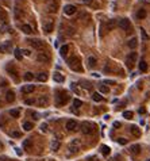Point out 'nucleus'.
I'll use <instances>...</instances> for the list:
<instances>
[{
	"label": "nucleus",
	"instance_id": "nucleus-44",
	"mask_svg": "<svg viewBox=\"0 0 150 161\" xmlns=\"http://www.w3.org/2000/svg\"><path fill=\"white\" fill-rule=\"evenodd\" d=\"M141 33H142V37H143V39H147V35H146V33H145V30H143V28H141Z\"/></svg>",
	"mask_w": 150,
	"mask_h": 161
},
{
	"label": "nucleus",
	"instance_id": "nucleus-35",
	"mask_svg": "<svg viewBox=\"0 0 150 161\" xmlns=\"http://www.w3.org/2000/svg\"><path fill=\"white\" fill-rule=\"evenodd\" d=\"M81 104H82V102L80 99H75L73 100V106L76 107V108H79V107H81Z\"/></svg>",
	"mask_w": 150,
	"mask_h": 161
},
{
	"label": "nucleus",
	"instance_id": "nucleus-12",
	"mask_svg": "<svg viewBox=\"0 0 150 161\" xmlns=\"http://www.w3.org/2000/svg\"><path fill=\"white\" fill-rule=\"evenodd\" d=\"M53 79H54V81H57V83H62L65 80V77L61 75L60 72H54V75H53Z\"/></svg>",
	"mask_w": 150,
	"mask_h": 161
},
{
	"label": "nucleus",
	"instance_id": "nucleus-43",
	"mask_svg": "<svg viewBox=\"0 0 150 161\" xmlns=\"http://www.w3.org/2000/svg\"><path fill=\"white\" fill-rule=\"evenodd\" d=\"M12 137L19 138V137H20V133H19V131H14V133H12Z\"/></svg>",
	"mask_w": 150,
	"mask_h": 161
},
{
	"label": "nucleus",
	"instance_id": "nucleus-19",
	"mask_svg": "<svg viewBox=\"0 0 150 161\" xmlns=\"http://www.w3.org/2000/svg\"><path fill=\"white\" fill-rule=\"evenodd\" d=\"M6 98H7L8 102H14L15 100V93L12 92V91H8V92L6 93Z\"/></svg>",
	"mask_w": 150,
	"mask_h": 161
},
{
	"label": "nucleus",
	"instance_id": "nucleus-46",
	"mask_svg": "<svg viewBox=\"0 0 150 161\" xmlns=\"http://www.w3.org/2000/svg\"><path fill=\"white\" fill-rule=\"evenodd\" d=\"M26 104H28V106L34 104V100H33V99H27V100H26Z\"/></svg>",
	"mask_w": 150,
	"mask_h": 161
},
{
	"label": "nucleus",
	"instance_id": "nucleus-40",
	"mask_svg": "<svg viewBox=\"0 0 150 161\" xmlns=\"http://www.w3.org/2000/svg\"><path fill=\"white\" fill-rule=\"evenodd\" d=\"M38 102H39V104H48V99L46 98H39Z\"/></svg>",
	"mask_w": 150,
	"mask_h": 161
},
{
	"label": "nucleus",
	"instance_id": "nucleus-31",
	"mask_svg": "<svg viewBox=\"0 0 150 161\" xmlns=\"http://www.w3.org/2000/svg\"><path fill=\"white\" fill-rule=\"evenodd\" d=\"M109 150H111V149H109L108 146H106V145H103V146H102V153L104 154V156H108Z\"/></svg>",
	"mask_w": 150,
	"mask_h": 161
},
{
	"label": "nucleus",
	"instance_id": "nucleus-47",
	"mask_svg": "<svg viewBox=\"0 0 150 161\" xmlns=\"http://www.w3.org/2000/svg\"><path fill=\"white\" fill-rule=\"evenodd\" d=\"M104 84H115V81H114V80H106Z\"/></svg>",
	"mask_w": 150,
	"mask_h": 161
},
{
	"label": "nucleus",
	"instance_id": "nucleus-29",
	"mask_svg": "<svg viewBox=\"0 0 150 161\" xmlns=\"http://www.w3.org/2000/svg\"><path fill=\"white\" fill-rule=\"evenodd\" d=\"M24 80H27V81H31V80L34 79V75H33V73L31 72H27V73H24Z\"/></svg>",
	"mask_w": 150,
	"mask_h": 161
},
{
	"label": "nucleus",
	"instance_id": "nucleus-17",
	"mask_svg": "<svg viewBox=\"0 0 150 161\" xmlns=\"http://www.w3.org/2000/svg\"><path fill=\"white\" fill-rule=\"evenodd\" d=\"M10 51V43L0 45V53H8Z\"/></svg>",
	"mask_w": 150,
	"mask_h": 161
},
{
	"label": "nucleus",
	"instance_id": "nucleus-1",
	"mask_svg": "<svg viewBox=\"0 0 150 161\" xmlns=\"http://www.w3.org/2000/svg\"><path fill=\"white\" fill-rule=\"evenodd\" d=\"M68 65L70 66L73 70H81V65H80V60L77 57H70L68 60Z\"/></svg>",
	"mask_w": 150,
	"mask_h": 161
},
{
	"label": "nucleus",
	"instance_id": "nucleus-48",
	"mask_svg": "<svg viewBox=\"0 0 150 161\" xmlns=\"http://www.w3.org/2000/svg\"><path fill=\"white\" fill-rule=\"evenodd\" d=\"M114 127H120V123L119 122H114Z\"/></svg>",
	"mask_w": 150,
	"mask_h": 161
},
{
	"label": "nucleus",
	"instance_id": "nucleus-3",
	"mask_svg": "<svg viewBox=\"0 0 150 161\" xmlns=\"http://www.w3.org/2000/svg\"><path fill=\"white\" fill-rule=\"evenodd\" d=\"M136 57H138V54H136L135 51H133V53H130L129 56H127V58H126V64L129 68H133L134 64H135L136 61Z\"/></svg>",
	"mask_w": 150,
	"mask_h": 161
},
{
	"label": "nucleus",
	"instance_id": "nucleus-9",
	"mask_svg": "<svg viewBox=\"0 0 150 161\" xmlns=\"http://www.w3.org/2000/svg\"><path fill=\"white\" fill-rule=\"evenodd\" d=\"M64 12L66 15H73V14H76V7L75 6H72V4H68V6H65Z\"/></svg>",
	"mask_w": 150,
	"mask_h": 161
},
{
	"label": "nucleus",
	"instance_id": "nucleus-13",
	"mask_svg": "<svg viewBox=\"0 0 150 161\" xmlns=\"http://www.w3.org/2000/svg\"><path fill=\"white\" fill-rule=\"evenodd\" d=\"M68 51H69V46H68V45H64V46L60 48V54H61L62 57H65V56L68 54Z\"/></svg>",
	"mask_w": 150,
	"mask_h": 161
},
{
	"label": "nucleus",
	"instance_id": "nucleus-27",
	"mask_svg": "<svg viewBox=\"0 0 150 161\" xmlns=\"http://www.w3.org/2000/svg\"><path fill=\"white\" fill-rule=\"evenodd\" d=\"M96 58L95 57H88V65L91 66V68H93V66H96Z\"/></svg>",
	"mask_w": 150,
	"mask_h": 161
},
{
	"label": "nucleus",
	"instance_id": "nucleus-24",
	"mask_svg": "<svg viewBox=\"0 0 150 161\" xmlns=\"http://www.w3.org/2000/svg\"><path fill=\"white\" fill-rule=\"evenodd\" d=\"M92 99L95 100V102H102V100H103V96L100 95V93L95 92V93H92Z\"/></svg>",
	"mask_w": 150,
	"mask_h": 161
},
{
	"label": "nucleus",
	"instance_id": "nucleus-15",
	"mask_svg": "<svg viewBox=\"0 0 150 161\" xmlns=\"http://www.w3.org/2000/svg\"><path fill=\"white\" fill-rule=\"evenodd\" d=\"M22 31H23L24 34H31V33H33V28H31V26H28V24H23V26H22Z\"/></svg>",
	"mask_w": 150,
	"mask_h": 161
},
{
	"label": "nucleus",
	"instance_id": "nucleus-28",
	"mask_svg": "<svg viewBox=\"0 0 150 161\" xmlns=\"http://www.w3.org/2000/svg\"><path fill=\"white\" fill-rule=\"evenodd\" d=\"M7 70H8V72H11V73H12V75H14L15 77L18 76V70L14 68V65H8V66H7Z\"/></svg>",
	"mask_w": 150,
	"mask_h": 161
},
{
	"label": "nucleus",
	"instance_id": "nucleus-39",
	"mask_svg": "<svg viewBox=\"0 0 150 161\" xmlns=\"http://www.w3.org/2000/svg\"><path fill=\"white\" fill-rule=\"evenodd\" d=\"M7 30H8V26H7L6 23H4L3 26H1V27H0V33H6Z\"/></svg>",
	"mask_w": 150,
	"mask_h": 161
},
{
	"label": "nucleus",
	"instance_id": "nucleus-18",
	"mask_svg": "<svg viewBox=\"0 0 150 161\" xmlns=\"http://www.w3.org/2000/svg\"><path fill=\"white\" fill-rule=\"evenodd\" d=\"M136 45H138V41H136V38H131L129 41V48L130 49H135Z\"/></svg>",
	"mask_w": 150,
	"mask_h": 161
},
{
	"label": "nucleus",
	"instance_id": "nucleus-49",
	"mask_svg": "<svg viewBox=\"0 0 150 161\" xmlns=\"http://www.w3.org/2000/svg\"><path fill=\"white\" fill-rule=\"evenodd\" d=\"M82 3H85V4H89V3H91V0H82Z\"/></svg>",
	"mask_w": 150,
	"mask_h": 161
},
{
	"label": "nucleus",
	"instance_id": "nucleus-4",
	"mask_svg": "<svg viewBox=\"0 0 150 161\" xmlns=\"http://www.w3.org/2000/svg\"><path fill=\"white\" fill-rule=\"evenodd\" d=\"M55 100H57V104H65V103L69 100V96L68 93H65V92H58V95L55 96Z\"/></svg>",
	"mask_w": 150,
	"mask_h": 161
},
{
	"label": "nucleus",
	"instance_id": "nucleus-50",
	"mask_svg": "<svg viewBox=\"0 0 150 161\" xmlns=\"http://www.w3.org/2000/svg\"><path fill=\"white\" fill-rule=\"evenodd\" d=\"M147 161H150V160H147Z\"/></svg>",
	"mask_w": 150,
	"mask_h": 161
},
{
	"label": "nucleus",
	"instance_id": "nucleus-14",
	"mask_svg": "<svg viewBox=\"0 0 150 161\" xmlns=\"http://www.w3.org/2000/svg\"><path fill=\"white\" fill-rule=\"evenodd\" d=\"M139 150H141L139 145H131V146H130V152H131L133 154H138V153H139Z\"/></svg>",
	"mask_w": 150,
	"mask_h": 161
},
{
	"label": "nucleus",
	"instance_id": "nucleus-5",
	"mask_svg": "<svg viewBox=\"0 0 150 161\" xmlns=\"http://www.w3.org/2000/svg\"><path fill=\"white\" fill-rule=\"evenodd\" d=\"M81 131L84 134H92L93 133V125L92 123H89V122H84V123L81 125Z\"/></svg>",
	"mask_w": 150,
	"mask_h": 161
},
{
	"label": "nucleus",
	"instance_id": "nucleus-25",
	"mask_svg": "<svg viewBox=\"0 0 150 161\" xmlns=\"http://www.w3.org/2000/svg\"><path fill=\"white\" fill-rule=\"evenodd\" d=\"M115 26H116V22L115 21H108V23H107V30L111 31L112 28H115Z\"/></svg>",
	"mask_w": 150,
	"mask_h": 161
},
{
	"label": "nucleus",
	"instance_id": "nucleus-34",
	"mask_svg": "<svg viewBox=\"0 0 150 161\" xmlns=\"http://www.w3.org/2000/svg\"><path fill=\"white\" fill-rule=\"evenodd\" d=\"M58 149H60V142L54 141V142L51 144V150H58Z\"/></svg>",
	"mask_w": 150,
	"mask_h": 161
},
{
	"label": "nucleus",
	"instance_id": "nucleus-38",
	"mask_svg": "<svg viewBox=\"0 0 150 161\" xmlns=\"http://www.w3.org/2000/svg\"><path fill=\"white\" fill-rule=\"evenodd\" d=\"M23 147L24 149H28V147H30V140H24L23 141Z\"/></svg>",
	"mask_w": 150,
	"mask_h": 161
},
{
	"label": "nucleus",
	"instance_id": "nucleus-21",
	"mask_svg": "<svg viewBox=\"0 0 150 161\" xmlns=\"http://www.w3.org/2000/svg\"><path fill=\"white\" fill-rule=\"evenodd\" d=\"M37 79H38V81L43 83V81H46V80H48V76H46V73H38Z\"/></svg>",
	"mask_w": 150,
	"mask_h": 161
},
{
	"label": "nucleus",
	"instance_id": "nucleus-42",
	"mask_svg": "<svg viewBox=\"0 0 150 161\" xmlns=\"http://www.w3.org/2000/svg\"><path fill=\"white\" fill-rule=\"evenodd\" d=\"M41 130L42 131H46V130H48V125H46V123H42L41 125Z\"/></svg>",
	"mask_w": 150,
	"mask_h": 161
},
{
	"label": "nucleus",
	"instance_id": "nucleus-30",
	"mask_svg": "<svg viewBox=\"0 0 150 161\" xmlns=\"http://www.w3.org/2000/svg\"><path fill=\"white\" fill-rule=\"evenodd\" d=\"M23 129L26 131H30L31 129H33V123H30V122H24V123H23Z\"/></svg>",
	"mask_w": 150,
	"mask_h": 161
},
{
	"label": "nucleus",
	"instance_id": "nucleus-36",
	"mask_svg": "<svg viewBox=\"0 0 150 161\" xmlns=\"http://www.w3.org/2000/svg\"><path fill=\"white\" fill-rule=\"evenodd\" d=\"M123 117L126 118V119H131V118H133V112H131V111H124V112H123Z\"/></svg>",
	"mask_w": 150,
	"mask_h": 161
},
{
	"label": "nucleus",
	"instance_id": "nucleus-22",
	"mask_svg": "<svg viewBox=\"0 0 150 161\" xmlns=\"http://www.w3.org/2000/svg\"><path fill=\"white\" fill-rule=\"evenodd\" d=\"M7 22V14L4 11H0V23H6Z\"/></svg>",
	"mask_w": 150,
	"mask_h": 161
},
{
	"label": "nucleus",
	"instance_id": "nucleus-41",
	"mask_svg": "<svg viewBox=\"0 0 150 161\" xmlns=\"http://www.w3.org/2000/svg\"><path fill=\"white\" fill-rule=\"evenodd\" d=\"M118 142H119L120 145H126L127 144V140H126V138H118Z\"/></svg>",
	"mask_w": 150,
	"mask_h": 161
},
{
	"label": "nucleus",
	"instance_id": "nucleus-2",
	"mask_svg": "<svg viewBox=\"0 0 150 161\" xmlns=\"http://www.w3.org/2000/svg\"><path fill=\"white\" fill-rule=\"evenodd\" d=\"M118 26H119L122 30L127 31V33H130V31H131V24H130L129 19H120V21L118 22Z\"/></svg>",
	"mask_w": 150,
	"mask_h": 161
},
{
	"label": "nucleus",
	"instance_id": "nucleus-11",
	"mask_svg": "<svg viewBox=\"0 0 150 161\" xmlns=\"http://www.w3.org/2000/svg\"><path fill=\"white\" fill-rule=\"evenodd\" d=\"M35 89V87L34 85H31V84H28V85H23L22 87V93H31Z\"/></svg>",
	"mask_w": 150,
	"mask_h": 161
},
{
	"label": "nucleus",
	"instance_id": "nucleus-26",
	"mask_svg": "<svg viewBox=\"0 0 150 161\" xmlns=\"http://www.w3.org/2000/svg\"><path fill=\"white\" fill-rule=\"evenodd\" d=\"M10 115L12 118H19V115H20V112H19V110H16V108H14V110H10Z\"/></svg>",
	"mask_w": 150,
	"mask_h": 161
},
{
	"label": "nucleus",
	"instance_id": "nucleus-23",
	"mask_svg": "<svg viewBox=\"0 0 150 161\" xmlns=\"http://www.w3.org/2000/svg\"><path fill=\"white\" fill-rule=\"evenodd\" d=\"M136 18L138 19H143V18H146V10H139L136 12Z\"/></svg>",
	"mask_w": 150,
	"mask_h": 161
},
{
	"label": "nucleus",
	"instance_id": "nucleus-8",
	"mask_svg": "<svg viewBox=\"0 0 150 161\" xmlns=\"http://www.w3.org/2000/svg\"><path fill=\"white\" fill-rule=\"evenodd\" d=\"M77 126H79V125H77V122H76V120H73V119H70V120H68V122H66V129H68L69 131H75L76 129H77Z\"/></svg>",
	"mask_w": 150,
	"mask_h": 161
},
{
	"label": "nucleus",
	"instance_id": "nucleus-7",
	"mask_svg": "<svg viewBox=\"0 0 150 161\" xmlns=\"http://www.w3.org/2000/svg\"><path fill=\"white\" fill-rule=\"evenodd\" d=\"M28 43H30L33 48H35V49H42L43 48V42L39 41V39H30Z\"/></svg>",
	"mask_w": 150,
	"mask_h": 161
},
{
	"label": "nucleus",
	"instance_id": "nucleus-10",
	"mask_svg": "<svg viewBox=\"0 0 150 161\" xmlns=\"http://www.w3.org/2000/svg\"><path fill=\"white\" fill-rule=\"evenodd\" d=\"M37 60L39 62H49L50 61V57H49L48 54H45V53H39V54L37 56Z\"/></svg>",
	"mask_w": 150,
	"mask_h": 161
},
{
	"label": "nucleus",
	"instance_id": "nucleus-32",
	"mask_svg": "<svg viewBox=\"0 0 150 161\" xmlns=\"http://www.w3.org/2000/svg\"><path fill=\"white\" fill-rule=\"evenodd\" d=\"M51 30H53V26H51V23L43 24V31H46V33H50Z\"/></svg>",
	"mask_w": 150,
	"mask_h": 161
},
{
	"label": "nucleus",
	"instance_id": "nucleus-37",
	"mask_svg": "<svg viewBox=\"0 0 150 161\" xmlns=\"http://www.w3.org/2000/svg\"><path fill=\"white\" fill-rule=\"evenodd\" d=\"M99 89H100V92H103V93L108 92V88H107L106 85H103V84H102V85H99Z\"/></svg>",
	"mask_w": 150,
	"mask_h": 161
},
{
	"label": "nucleus",
	"instance_id": "nucleus-45",
	"mask_svg": "<svg viewBox=\"0 0 150 161\" xmlns=\"http://www.w3.org/2000/svg\"><path fill=\"white\" fill-rule=\"evenodd\" d=\"M22 53H23L24 56H30L31 53H30V50H27V49H24V50H22Z\"/></svg>",
	"mask_w": 150,
	"mask_h": 161
},
{
	"label": "nucleus",
	"instance_id": "nucleus-20",
	"mask_svg": "<svg viewBox=\"0 0 150 161\" xmlns=\"http://www.w3.org/2000/svg\"><path fill=\"white\" fill-rule=\"evenodd\" d=\"M131 133H133V135H135V137H139L141 135V130L136 126H131Z\"/></svg>",
	"mask_w": 150,
	"mask_h": 161
},
{
	"label": "nucleus",
	"instance_id": "nucleus-16",
	"mask_svg": "<svg viewBox=\"0 0 150 161\" xmlns=\"http://www.w3.org/2000/svg\"><path fill=\"white\" fill-rule=\"evenodd\" d=\"M139 70H141V72H146V70H147V64H146L145 60H141V62H139Z\"/></svg>",
	"mask_w": 150,
	"mask_h": 161
},
{
	"label": "nucleus",
	"instance_id": "nucleus-6",
	"mask_svg": "<svg viewBox=\"0 0 150 161\" xmlns=\"http://www.w3.org/2000/svg\"><path fill=\"white\" fill-rule=\"evenodd\" d=\"M79 146H80V141L79 140H73L72 141L70 146H69V150L72 153H76V152H79Z\"/></svg>",
	"mask_w": 150,
	"mask_h": 161
},
{
	"label": "nucleus",
	"instance_id": "nucleus-33",
	"mask_svg": "<svg viewBox=\"0 0 150 161\" xmlns=\"http://www.w3.org/2000/svg\"><path fill=\"white\" fill-rule=\"evenodd\" d=\"M15 57H16V60H19V61L22 60V50L20 49H15Z\"/></svg>",
	"mask_w": 150,
	"mask_h": 161
}]
</instances>
